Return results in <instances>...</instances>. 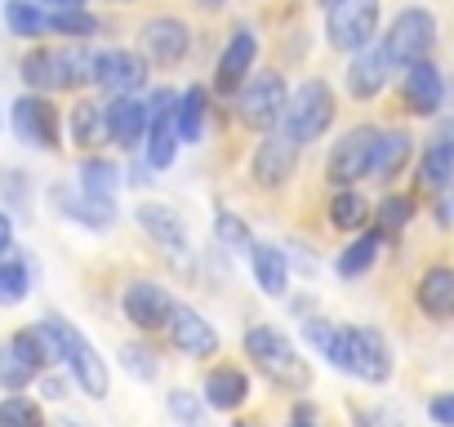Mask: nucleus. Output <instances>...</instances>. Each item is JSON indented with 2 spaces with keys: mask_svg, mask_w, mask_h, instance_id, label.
<instances>
[{
  "mask_svg": "<svg viewBox=\"0 0 454 427\" xmlns=\"http://www.w3.org/2000/svg\"><path fill=\"white\" fill-rule=\"evenodd\" d=\"M169 418L178 427H205V400L196 392H169Z\"/></svg>",
  "mask_w": 454,
  "mask_h": 427,
  "instance_id": "obj_38",
  "label": "nucleus"
},
{
  "mask_svg": "<svg viewBox=\"0 0 454 427\" xmlns=\"http://www.w3.org/2000/svg\"><path fill=\"white\" fill-rule=\"evenodd\" d=\"M250 259H254V281L263 294H286L290 290V263H286V250L277 245H250Z\"/></svg>",
  "mask_w": 454,
  "mask_h": 427,
  "instance_id": "obj_29",
  "label": "nucleus"
},
{
  "mask_svg": "<svg viewBox=\"0 0 454 427\" xmlns=\"http://www.w3.org/2000/svg\"><path fill=\"white\" fill-rule=\"evenodd\" d=\"M419 307H423L432 321H445V316L454 312V272H450L445 263H436V268H427V272L419 276Z\"/></svg>",
  "mask_w": 454,
  "mask_h": 427,
  "instance_id": "obj_25",
  "label": "nucleus"
},
{
  "mask_svg": "<svg viewBox=\"0 0 454 427\" xmlns=\"http://www.w3.org/2000/svg\"><path fill=\"white\" fill-rule=\"evenodd\" d=\"M165 330H169V343H174L183 356H214V352H218V334H214V325H209L200 312L183 307V303L169 307Z\"/></svg>",
  "mask_w": 454,
  "mask_h": 427,
  "instance_id": "obj_19",
  "label": "nucleus"
},
{
  "mask_svg": "<svg viewBox=\"0 0 454 427\" xmlns=\"http://www.w3.org/2000/svg\"><path fill=\"white\" fill-rule=\"evenodd\" d=\"M205 116H209V94L200 85L183 89L178 94V107H174V134H178V143H200Z\"/></svg>",
  "mask_w": 454,
  "mask_h": 427,
  "instance_id": "obj_27",
  "label": "nucleus"
},
{
  "mask_svg": "<svg viewBox=\"0 0 454 427\" xmlns=\"http://www.w3.org/2000/svg\"><path fill=\"white\" fill-rule=\"evenodd\" d=\"M410 156H414V138H410V129H379L374 143H370L365 178H374V182L387 187L392 178H401V169L410 165Z\"/></svg>",
  "mask_w": 454,
  "mask_h": 427,
  "instance_id": "obj_18",
  "label": "nucleus"
},
{
  "mask_svg": "<svg viewBox=\"0 0 454 427\" xmlns=\"http://www.w3.org/2000/svg\"><path fill=\"white\" fill-rule=\"evenodd\" d=\"M138 41H143V58L156 63V67H178V63L187 58V50H192V32H187V23L174 19V14L147 19L143 32H138Z\"/></svg>",
  "mask_w": 454,
  "mask_h": 427,
  "instance_id": "obj_10",
  "label": "nucleus"
},
{
  "mask_svg": "<svg viewBox=\"0 0 454 427\" xmlns=\"http://www.w3.org/2000/svg\"><path fill=\"white\" fill-rule=\"evenodd\" d=\"M5 23L19 41H41L45 36V10L36 0H5Z\"/></svg>",
  "mask_w": 454,
  "mask_h": 427,
  "instance_id": "obj_33",
  "label": "nucleus"
},
{
  "mask_svg": "<svg viewBox=\"0 0 454 427\" xmlns=\"http://www.w3.org/2000/svg\"><path fill=\"white\" fill-rule=\"evenodd\" d=\"M237 98V120L250 125V129H272L286 112V98H290V85L281 72H259V76H246V85L232 94Z\"/></svg>",
  "mask_w": 454,
  "mask_h": 427,
  "instance_id": "obj_4",
  "label": "nucleus"
},
{
  "mask_svg": "<svg viewBox=\"0 0 454 427\" xmlns=\"http://www.w3.org/2000/svg\"><path fill=\"white\" fill-rule=\"evenodd\" d=\"M121 365H125V374H134V378H143V383L156 378V356H152L147 347H121Z\"/></svg>",
  "mask_w": 454,
  "mask_h": 427,
  "instance_id": "obj_41",
  "label": "nucleus"
},
{
  "mask_svg": "<svg viewBox=\"0 0 454 427\" xmlns=\"http://www.w3.org/2000/svg\"><path fill=\"white\" fill-rule=\"evenodd\" d=\"M134 219H138V228L160 245V250H169V254H187V228H183V219L169 209V205H138L134 209Z\"/></svg>",
  "mask_w": 454,
  "mask_h": 427,
  "instance_id": "obj_23",
  "label": "nucleus"
},
{
  "mask_svg": "<svg viewBox=\"0 0 454 427\" xmlns=\"http://www.w3.org/2000/svg\"><path fill=\"white\" fill-rule=\"evenodd\" d=\"M414 219V196H383V205H379V232L383 237H392V232H401L405 223Z\"/></svg>",
  "mask_w": 454,
  "mask_h": 427,
  "instance_id": "obj_40",
  "label": "nucleus"
},
{
  "mask_svg": "<svg viewBox=\"0 0 454 427\" xmlns=\"http://www.w3.org/2000/svg\"><path fill=\"white\" fill-rule=\"evenodd\" d=\"M129 182H134V187H147V182H156V178H152V165H129Z\"/></svg>",
  "mask_w": 454,
  "mask_h": 427,
  "instance_id": "obj_45",
  "label": "nucleus"
},
{
  "mask_svg": "<svg viewBox=\"0 0 454 427\" xmlns=\"http://www.w3.org/2000/svg\"><path fill=\"white\" fill-rule=\"evenodd\" d=\"M45 396H50V400H63V396H67V392H63V378H45Z\"/></svg>",
  "mask_w": 454,
  "mask_h": 427,
  "instance_id": "obj_47",
  "label": "nucleus"
},
{
  "mask_svg": "<svg viewBox=\"0 0 454 427\" xmlns=\"http://www.w3.org/2000/svg\"><path fill=\"white\" fill-rule=\"evenodd\" d=\"M237 427H259V423H237Z\"/></svg>",
  "mask_w": 454,
  "mask_h": 427,
  "instance_id": "obj_53",
  "label": "nucleus"
},
{
  "mask_svg": "<svg viewBox=\"0 0 454 427\" xmlns=\"http://www.w3.org/2000/svg\"><path fill=\"white\" fill-rule=\"evenodd\" d=\"M317 5H321V10H330V5H334V0H317Z\"/></svg>",
  "mask_w": 454,
  "mask_h": 427,
  "instance_id": "obj_52",
  "label": "nucleus"
},
{
  "mask_svg": "<svg viewBox=\"0 0 454 427\" xmlns=\"http://www.w3.org/2000/svg\"><path fill=\"white\" fill-rule=\"evenodd\" d=\"M67 134H72V143H76L81 151H94L98 143H107L103 103H94V98H81V103L72 107V116H67Z\"/></svg>",
  "mask_w": 454,
  "mask_h": 427,
  "instance_id": "obj_28",
  "label": "nucleus"
},
{
  "mask_svg": "<svg viewBox=\"0 0 454 427\" xmlns=\"http://www.w3.org/2000/svg\"><path fill=\"white\" fill-rule=\"evenodd\" d=\"M196 5H200V10H223L227 0H196Z\"/></svg>",
  "mask_w": 454,
  "mask_h": 427,
  "instance_id": "obj_50",
  "label": "nucleus"
},
{
  "mask_svg": "<svg viewBox=\"0 0 454 427\" xmlns=\"http://www.w3.org/2000/svg\"><path fill=\"white\" fill-rule=\"evenodd\" d=\"M14 250V223H10V214L0 209V259H5Z\"/></svg>",
  "mask_w": 454,
  "mask_h": 427,
  "instance_id": "obj_44",
  "label": "nucleus"
},
{
  "mask_svg": "<svg viewBox=\"0 0 454 427\" xmlns=\"http://www.w3.org/2000/svg\"><path fill=\"white\" fill-rule=\"evenodd\" d=\"M169 307H174V299H169L156 281H134V285L125 290V316H129V325H138V330H165Z\"/></svg>",
  "mask_w": 454,
  "mask_h": 427,
  "instance_id": "obj_22",
  "label": "nucleus"
},
{
  "mask_svg": "<svg viewBox=\"0 0 454 427\" xmlns=\"http://www.w3.org/2000/svg\"><path fill=\"white\" fill-rule=\"evenodd\" d=\"M214 232H218V241H223L227 250H250V245H254V241H250V228H246V219H241V214H232V209H218Z\"/></svg>",
  "mask_w": 454,
  "mask_h": 427,
  "instance_id": "obj_39",
  "label": "nucleus"
},
{
  "mask_svg": "<svg viewBox=\"0 0 454 427\" xmlns=\"http://www.w3.org/2000/svg\"><path fill=\"white\" fill-rule=\"evenodd\" d=\"M45 32L85 41V36H98V19H94L85 5H81V10H54V14H45Z\"/></svg>",
  "mask_w": 454,
  "mask_h": 427,
  "instance_id": "obj_34",
  "label": "nucleus"
},
{
  "mask_svg": "<svg viewBox=\"0 0 454 427\" xmlns=\"http://www.w3.org/2000/svg\"><path fill=\"white\" fill-rule=\"evenodd\" d=\"M90 81L107 94H138L147 85V58L134 50H98L90 63Z\"/></svg>",
  "mask_w": 454,
  "mask_h": 427,
  "instance_id": "obj_11",
  "label": "nucleus"
},
{
  "mask_svg": "<svg viewBox=\"0 0 454 427\" xmlns=\"http://www.w3.org/2000/svg\"><path fill=\"white\" fill-rule=\"evenodd\" d=\"M325 356H330L334 369H348V374H356V378H365V383H387V374H392V352H387L383 334L370 330V325L334 330Z\"/></svg>",
  "mask_w": 454,
  "mask_h": 427,
  "instance_id": "obj_1",
  "label": "nucleus"
},
{
  "mask_svg": "<svg viewBox=\"0 0 454 427\" xmlns=\"http://www.w3.org/2000/svg\"><path fill=\"white\" fill-rule=\"evenodd\" d=\"M54 325H59V338H63V361H67V369H72V378L94 396V400H103L107 396V365H103V356L76 334V325H67V321H59L54 316Z\"/></svg>",
  "mask_w": 454,
  "mask_h": 427,
  "instance_id": "obj_12",
  "label": "nucleus"
},
{
  "mask_svg": "<svg viewBox=\"0 0 454 427\" xmlns=\"http://www.w3.org/2000/svg\"><path fill=\"white\" fill-rule=\"evenodd\" d=\"M254 58H259V36H254L250 27H237V32H232V41H227V45H223V54H218V67H214V94L232 98V94L246 85V76H250Z\"/></svg>",
  "mask_w": 454,
  "mask_h": 427,
  "instance_id": "obj_13",
  "label": "nucleus"
},
{
  "mask_svg": "<svg viewBox=\"0 0 454 427\" xmlns=\"http://www.w3.org/2000/svg\"><path fill=\"white\" fill-rule=\"evenodd\" d=\"M370 223V200L352 187H339V196L330 200V228L339 232H361Z\"/></svg>",
  "mask_w": 454,
  "mask_h": 427,
  "instance_id": "obj_30",
  "label": "nucleus"
},
{
  "mask_svg": "<svg viewBox=\"0 0 454 427\" xmlns=\"http://www.w3.org/2000/svg\"><path fill=\"white\" fill-rule=\"evenodd\" d=\"M246 396H250L246 369H237V365L209 369V378H205V400H209L214 409H237V405H246Z\"/></svg>",
  "mask_w": 454,
  "mask_h": 427,
  "instance_id": "obj_26",
  "label": "nucleus"
},
{
  "mask_svg": "<svg viewBox=\"0 0 454 427\" xmlns=\"http://www.w3.org/2000/svg\"><path fill=\"white\" fill-rule=\"evenodd\" d=\"M325 36L339 54H356L379 36V0H334L325 10Z\"/></svg>",
  "mask_w": 454,
  "mask_h": 427,
  "instance_id": "obj_6",
  "label": "nucleus"
},
{
  "mask_svg": "<svg viewBox=\"0 0 454 427\" xmlns=\"http://www.w3.org/2000/svg\"><path fill=\"white\" fill-rule=\"evenodd\" d=\"M379 41H383L392 67L423 63L432 54V45H436V19H432V10H401Z\"/></svg>",
  "mask_w": 454,
  "mask_h": 427,
  "instance_id": "obj_5",
  "label": "nucleus"
},
{
  "mask_svg": "<svg viewBox=\"0 0 454 427\" xmlns=\"http://www.w3.org/2000/svg\"><path fill=\"white\" fill-rule=\"evenodd\" d=\"M45 356L32 338V330H19L10 343H0V387L5 392H23L27 383H36Z\"/></svg>",
  "mask_w": 454,
  "mask_h": 427,
  "instance_id": "obj_15",
  "label": "nucleus"
},
{
  "mask_svg": "<svg viewBox=\"0 0 454 427\" xmlns=\"http://www.w3.org/2000/svg\"><path fill=\"white\" fill-rule=\"evenodd\" d=\"M10 125H14L19 143H27V147H41V151H59L63 147L59 107L50 103V94H23L10 107Z\"/></svg>",
  "mask_w": 454,
  "mask_h": 427,
  "instance_id": "obj_7",
  "label": "nucleus"
},
{
  "mask_svg": "<svg viewBox=\"0 0 454 427\" xmlns=\"http://www.w3.org/2000/svg\"><path fill=\"white\" fill-rule=\"evenodd\" d=\"M303 338H308V343H312V347H317V352L325 356V347H330V338H334V330H330L325 321H303Z\"/></svg>",
  "mask_w": 454,
  "mask_h": 427,
  "instance_id": "obj_42",
  "label": "nucleus"
},
{
  "mask_svg": "<svg viewBox=\"0 0 454 427\" xmlns=\"http://www.w3.org/2000/svg\"><path fill=\"white\" fill-rule=\"evenodd\" d=\"M374 125H352L348 134H339V143L325 156V182L330 187H352L365 178V160H370V143H374Z\"/></svg>",
  "mask_w": 454,
  "mask_h": 427,
  "instance_id": "obj_9",
  "label": "nucleus"
},
{
  "mask_svg": "<svg viewBox=\"0 0 454 427\" xmlns=\"http://www.w3.org/2000/svg\"><path fill=\"white\" fill-rule=\"evenodd\" d=\"M290 427H312V423H308V418H294V423H290Z\"/></svg>",
  "mask_w": 454,
  "mask_h": 427,
  "instance_id": "obj_51",
  "label": "nucleus"
},
{
  "mask_svg": "<svg viewBox=\"0 0 454 427\" xmlns=\"http://www.w3.org/2000/svg\"><path fill=\"white\" fill-rule=\"evenodd\" d=\"M246 356H250L277 387L303 392V387L312 383V369L303 365V356L294 352V343H290L281 330H272V325H254V330L246 334Z\"/></svg>",
  "mask_w": 454,
  "mask_h": 427,
  "instance_id": "obj_2",
  "label": "nucleus"
},
{
  "mask_svg": "<svg viewBox=\"0 0 454 427\" xmlns=\"http://www.w3.org/2000/svg\"><path fill=\"white\" fill-rule=\"evenodd\" d=\"M401 103L410 116H436L445 107V81H441V67L436 63H410L405 67V81H401Z\"/></svg>",
  "mask_w": 454,
  "mask_h": 427,
  "instance_id": "obj_16",
  "label": "nucleus"
},
{
  "mask_svg": "<svg viewBox=\"0 0 454 427\" xmlns=\"http://www.w3.org/2000/svg\"><path fill=\"white\" fill-rule=\"evenodd\" d=\"M103 125L116 147L134 151L147 134V103L138 94H112V103H103Z\"/></svg>",
  "mask_w": 454,
  "mask_h": 427,
  "instance_id": "obj_17",
  "label": "nucleus"
},
{
  "mask_svg": "<svg viewBox=\"0 0 454 427\" xmlns=\"http://www.w3.org/2000/svg\"><path fill=\"white\" fill-rule=\"evenodd\" d=\"M383 232H365V237H356L343 254H339V276H365L370 268H374V259H379V250H383Z\"/></svg>",
  "mask_w": 454,
  "mask_h": 427,
  "instance_id": "obj_32",
  "label": "nucleus"
},
{
  "mask_svg": "<svg viewBox=\"0 0 454 427\" xmlns=\"http://www.w3.org/2000/svg\"><path fill=\"white\" fill-rule=\"evenodd\" d=\"M116 5H129V0H116Z\"/></svg>",
  "mask_w": 454,
  "mask_h": 427,
  "instance_id": "obj_54",
  "label": "nucleus"
},
{
  "mask_svg": "<svg viewBox=\"0 0 454 427\" xmlns=\"http://www.w3.org/2000/svg\"><path fill=\"white\" fill-rule=\"evenodd\" d=\"M90 63H94V54L81 50V45H63V50H59V81H63V94L90 85Z\"/></svg>",
  "mask_w": 454,
  "mask_h": 427,
  "instance_id": "obj_35",
  "label": "nucleus"
},
{
  "mask_svg": "<svg viewBox=\"0 0 454 427\" xmlns=\"http://www.w3.org/2000/svg\"><path fill=\"white\" fill-rule=\"evenodd\" d=\"M356 427H396V423H387V418H379V414H361Z\"/></svg>",
  "mask_w": 454,
  "mask_h": 427,
  "instance_id": "obj_48",
  "label": "nucleus"
},
{
  "mask_svg": "<svg viewBox=\"0 0 454 427\" xmlns=\"http://www.w3.org/2000/svg\"><path fill=\"white\" fill-rule=\"evenodd\" d=\"M419 182H423V191H432V196H445V191H450V182H454V129H450V125H441V134L423 147Z\"/></svg>",
  "mask_w": 454,
  "mask_h": 427,
  "instance_id": "obj_21",
  "label": "nucleus"
},
{
  "mask_svg": "<svg viewBox=\"0 0 454 427\" xmlns=\"http://www.w3.org/2000/svg\"><path fill=\"white\" fill-rule=\"evenodd\" d=\"M299 143L290 138V129L277 120L272 129H263V143L254 147V160H250V178L263 187V191H272V187H286L290 178H294V165H299Z\"/></svg>",
  "mask_w": 454,
  "mask_h": 427,
  "instance_id": "obj_8",
  "label": "nucleus"
},
{
  "mask_svg": "<svg viewBox=\"0 0 454 427\" xmlns=\"http://www.w3.org/2000/svg\"><path fill=\"white\" fill-rule=\"evenodd\" d=\"M32 294V268L27 263H0V307H14Z\"/></svg>",
  "mask_w": 454,
  "mask_h": 427,
  "instance_id": "obj_36",
  "label": "nucleus"
},
{
  "mask_svg": "<svg viewBox=\"0 0 454 427\" xmlns=\"http://www.w3.org/2000/svg\"><path fill=\"white\" fill-rule=\"evenodd\" d=\"M334 112H339L334 89L317 76V81H303L299 89H290L286 112H281V125H286L290 138L303 147V143H317V138L334 125Z\"/></svg>",
  "mask_w": 454,
  "mask_h": 427,
  "instance_id": "obj_3",
  "label": "nucleus"
},
{
  "mask_svg": "<svg viewBox=\"0 0 454 427\" xmlns=\"http://www.w3.org/2000/svg\"><path fill=\"white\" fill-rule=\"evenodd\" d=\"M427 409H432L436 427H454V396H450V392H445V396H436V400H432Z\"/></svg>",
  "mask_w": 454,
  "mask_h": 427,
  "instance_id": "obj_43",
  "label": "nucleus"
},
{
  "mask_svg": "<svg viewBox=\"0 0 454 427\" xmlns=\"http://www.w3.org/2000/svg\"><path fill=\"white\" fill-rule=\"evenodd\" d=\"M0 427H45L41 405H36V400H27V396H10V400H0Z\"/></svg>",
  "mask_w": 454,
  "mask_h": 427,
  "instance_id": "obj_37",
  "label": "nucleus"
},
{
  "mask_svg": "<svg viewBox=\"0 0 454 427\" xmlns=\"http://www.w3.org/2000/svg\"><path fill=\"white\" fill-rule=\"evenodd\" d=\"M19 76L32 94H59L63 81H59V45H36L23 54L19 63Z\"/></svg>",
  "mask_w": 454,
  "mask_h": 427,
  "instance_id": "obj_24",
  "label": "nucleus"
},
{
  "mask_svg": "<svg viewBox=\"0 0 454 427\" xmlns=\"http://www.w3.org/2000/svg\"><path fill=\"white\" fill-rule=\"evenodd\" d=\"M116 187H121V169H116L107 156H85V165H81V191L112 200Z\"/></svg>",
  "mask_w": 454,
  "mask_h": 427,
  "instance_id": "obj_31",
  "label": "nucleus"
},
{
  "mask_svg": "<svg viewBox=\"0 0 454 427\" xmlns=\"http://www.w3.org/2000/svg\"><path fill=\"white\" fill-rule=\"evenodd\" d=\"M436 223H441V228H445V223H450V200H445V196H441V200H436Z\"/></svg>",
  "mask_w": 454,
  "mask_h": 427,
  "instance_id": "obj_49",
  "label": "nucleus"
},
{
  "mask_svg": "<svg viewBox=\"0 0 454 427\" xmlns=\"http://www.w3.org/2000/svg\"><path fill=\"white\" fill-rule=\"evenodd\" d=\"M59 214H67L72 223L90 228V232H107L116 223V200H103V196H85V191H72V187H54L50 191Z\"/></svg>",
  "mask_w": 454,
  "mask_h": 427,
  "instance_id": "obj_20",
  "label": "nucleus"
},
{
  "mask_svg": "<svg viewBox=\"0 0 454 427\" xmlns=\"http://www.w3.org/2000/svg\"><path fill=\"white\" fill-rule=\"evenodd\" d=\"M36 5H50V10H81L85 0H36Z\"/></svg>",
  "mask_w": 454,
  "mask_h": 427,
  "instance_id": "obj_46",
  "label": "nucleus"
},
{
  "mask_svg": "<svg viewBox=\"0 0 454 427\" xmlns=\"http://www.w3.org/2000/svg\"><path fill=\"white\" fill-rule=\"evenodd\" d=\"M392 72H396V67H392L383 41L374 36V41L361 45V50L352 54V63H348V94L361 98V103H370V98H379V94L387 89V76H392Z\"/></svg>",
  "mask_w": 454,
  "mask_h": 427,
  "instance_id": "obj_14",
  "label": "nucleus"
}]
</instances>
